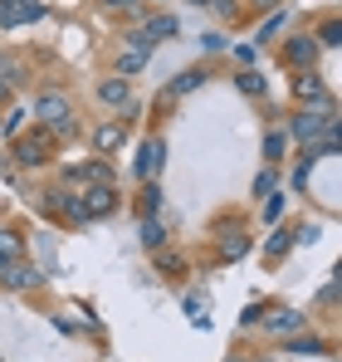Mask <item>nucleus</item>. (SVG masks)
I'll return each instance as SVG.
<instances>
[{
    "label": "nucleus",
    "instance_id": "nucleus-6",
    "mask_svg": "<svg viewBox=\"0 0 342 362\" xmlns=\"http://www.w3.org/2000/svg\"><path fill=\"white\" fill-rule=\"evenodd\" d=\"M279 59H284L288 69H298V74L313 69V64H318V40H313V35H293V40L279 45Z\"/></svg>",
    "mask_w": 342,
    "mask_h": 362
},
{
    "label": "nucleus",
    "instance_id": "nucleus-7",
    "mask_svg": "<svg viewBox=\"0 0 342 362\" xmlns=\"http://www.w3.org/2000/svg\"><path fill=\"white\" fill-rule=\"evenodd\" d=\"M35 20H45L40 0H0V30H20V25H35Z\"/></svg>",
    "mask_w": 342,
    "mask_h": 362
},
{
    "label": "nucleus",
    "instance_id": "nucleus-27",
    "mask_svg": "<svg viewBox=\"0 0 342 362\" xmlns=\"http://www.w3.org/2000/svg\"><path fill=\"white\" fill-rule=\"evenodd\" d=\"M0 255H5V264H10V259H25V245H20L15 230H0Z\"/></svg>",
    "mask_w": 342,
    "mask_h": 362
},
{
    "label": "nucleus",
    "instance_id": "nucleus-26",
    "mask_svg": "<svg viewBox=\"0 0 342 362\" xmlns=\"http://www.w3.org/2000/svg\"><path fill=\"white\" fill-rule=\"evenodd\" d=\"M0 78L15 88V83H25V64L20 59H10V54H0Z\"/></svg>",
    "mask_w": 342,
    "mask_h": 362
},
{
    "label": "nucleus",
    "instance_id": "nucleus-22",
    "mask_svg": "<svg viewBox=\"0 0 342 362\" xmlns=\"http://www.w3.org/2000/svg\"><path fill=\"white\" fill-rule=\"evenodd\" d=\"M284 147H288V132H269V137H264V162L279 167V162H284Z\"/></svg>",
    "mask_w": 342,
    "mask_h": 362
},
{
    "label": "nucleus",
    "instance_id": "nucleus-33",
    "mask_svg": "<svg viewBox=\"0 0 342 362\" xmlns=\"http://www.w3.org/2000/svg\"><path fill=\"white\" fill-rule=\"evenodd\" d=\"M333 299H338V284H323V294H318V303H323V308H333Z\"/></svg>",
    "mask_w": 342,
    "mask_h": 362
},
{
    "label": "nucleus",
    "instance_id": "nucleus-4",
    "mask_svg": "<svg viewBox=\"0 0 342 362\" xmlns=\"http://www.w3.org/2000/svg\"><path fill=\"white\" fill-rule=\"evenodd\" d=\"M293 93H298V103L313 108V113H338V108H333V93L323 88V78H318L313 69H303V74L293 78Z\"/></svg>",
    "mask_w": 342,
    "mask_h": 362
},
{
    "label": "nucleus",
    "instance_id": "nucleus-10",
    "mask_svg": "<svg viewBox=\"0 0 342 362\" xmlns=\"http://www.w3.org/2000/svg\"><path fill=\"white\" fill-rule=\"evenodd\" d=\"M98 103H108V108H117V113H127V108H132V83H127L122 74H108V78L98 83Z\"/></svg>",
    "mask_w": 342,
    "mask_h": 362
},
{
    "label": "nucleus",
    "instance_id": "nucleus-2",
    "mask_svg": "<svg viewBox=\"0 0 342 362\" xmlns=\"http://www.w3.org/2000/svg\"><path fill=\"white\" fill-rule=\"evenodd\" d=\"M54 147H59V137L49 127L35 122V132H20V137H15V162H20V167H45V162L54 157Z\"/></svg>",
    "mask_w": 342,
    "mask_h": 362
},
{
    "label": "nucleus",
    "instance_id": "nucleus-39",
    "mask_svg": "<svg viewBox=\"0 0 342 362\" xmlns=\"http://www.w3.org/2000/svg\"><path fill=\"white\" fill-rule=\"evenodd\" d=\"M0 362H5V358H0Z\"/></svg>",
    "mask_w": 342,
    "mask_h": 362
},
{
    "label": "nucleus",
    "instance_id": "nucleus-30",
    "mask_svg": "<svg viewBox=\"0 0 342 362\" xmlns=\"http://www.w3.org/2000/svg\"><path fill=\"white\" fill-rule=\"evenodd\" d=\"M279 216H284V196H269L264 201V226H279Z\"/></svg>",
    "mask_w": 342,
    "mask_h": 362
},
{
    "label": "nucleus",
    "instance_id": "nucleus-25",
    "mask_svg": "<svg viewBox=\"0 0 342 362\" xmlns=\"http://www.w3.org/2000/svg\"><path fill=\"white\" fill-rule=\"evenodd\" d=\"M25 118H30V108H15V113H0V132H5V137H20V132H25Z\"/></svg>",
    "mask_w": 342,
    "mask_h": 362
},
{
    "label": "nucleus",
    "instance_id": "nucleus-24",
    "mask_svg": "<svg viewBox=\"0 0 342 362\" xmlns=\"http://www.w3.org/2000/svg\"><path fill=\"white\" fill-rule=\"evenodd\" d=\"M313 40H318V49H338V45H342V20H328Z\"/></svg>",
    "mask_w": 342,
    "mask_h": 362
},
{
    "label": "nucleus",
    "instance_id": "nucleus-21",
    "mask_svg": "<svg viewBox=\"0 0 342 362\" xmlns=\"http://www.w3.org/2000/svg\"><path fill=\"white\" fill-rule=\"evenodd\" d=\"M235 83H240V93H244V98H264V88H269V83H264V74H254V69H244Z\"/></svg>",
    "mask_w": 342,
    "mask_h": 362
},
{
    "label": "nucleus",
    "instance_id": "nucleus-20",
    "mask_svg": "<svg viewBox=\"0 0 342 362\" xmlns=\"http://www.w3.org/2000/svg\"><path fill=\"white\" fill-rule=\"evenodd\" d=\"M279 30H284V5H279V10H269V20H264V25H259V30H254V40H259V45H264V49H269V40H274V35H279Z\"/></svg>",
    "mask_w": 342,
    "mask_h": 362
},
{
    "label": "nucleus",
    "instance_id": "nucleus-23",
    "mask_svg": "<svg viewBox=\"0 0 342 362\" xmlns=\"http://www.w3.org/2000/svg\"><path fill=\"white\" fill-rule=\"evenodd\" d=\"M142 69H147V54H137V49H122V54H117V74H122V78H132V74H142Z\"/></svg>",
    "mask_w": 342,
    "mask_h": 362
},
{
    "label": "nucleus",
    "instance_id": "nucleus-18",
    "mask_svg": "<svg viewBox=\"0 0 342 362\" xmlns=\"http://www.w3.org/2000/svg\"><path fill=\"white\" fill-rule=\"evenodd\" d=\"M288 245H298V240H293V230H288V226H279V230H274V240L264 245V259H284Z\"/></svg>",
    "mask_w": 342,
    "mask_h": 362
},
{
    "label": "nucleus",
    "instance_id": "nucleus-32",
    "mask_svg": "<svg viewBox=\"0 0 342 362\" xmlns=\"http://www.w3.org/2000/svg\"><path fill=\"white\" fill-rule=\"evenodd\" d=\"M157 269H167V274H176V269H181V259H176V255H157Z\"/></svg>",
    "mask_w": 342,
    "mask_h": 362
},
{
    "label": "nucleus",
    "instance_id": "nucleus-17",
    "mask_svg": "<svg viewBox=\"0 0 342 362\" xmlns=\"http://www.w3.org/2000/svg\"><path fill=\"white\" fill-rule=\"evenodd\" d=\"M249 250V235H244V226H230V230H220V259H240Z\"/></svg>",
    "mask_w": 342,
    "mask_h": 362
},
{
    "label": "nucleus",
    "instance_id": "nucleus-38",
    "mask_svg": "<svg viewBox=\"0 0 342 362\" xmlns=\"http://www.w3.org/2000/svg\"><path fill=\"white\" fill-rule=\"evenodd\" d=\"M0 269H5V255H0Z\"/></svg>",
    "mask_w": 342,
    "mask_h": 362
},
{
    "label": "nucleus",
    "instance_id": "nucleus-34",
    "mask_svg": "<svg viewBox=\"0 0 342 362\" xmlns=\"http://www.w3.org/2000/svg\"><path fill=\"white\" fill-rule=\"evenodd\" d=\"M249 5H254V10H264V15H269V10H279V5H284V0H249Z\"/></svg>",
    "mask_w": 342,
    "mask_h": 362
},
{
    "label": "nucleus",
    "instance_id": "nucleus-29",
    "mask_svg": "<svg viewBox=\"0 0 342 362\" xmlns=\"http://www.w3.org/2000/svg\"><path fill=\"white\" fill-rule=\"evenodd\" d=\"M211 10H216L225 25H235V20H240V0H211Z\"/></svg>",
    "mask_w": 342,
    "mask_h": 362
},
{
    "label": "nucleus",
    "instance_id": "nucleus-11",
    "mask_svg": "<svg viewBox=\"0 0 342 362\" xmlns=\"http://www.w3.org/2000/svg\"><path fill=\"white\" fill-rule=\"evenodd\" d=\"M127 142V118L117 122H103V127H93V157H113L117 147Z\"/></svg>",
    "mask_w": 342,
    "mask_h": 362
},
{
    "label": "nucleus",
    "instance_id": "nucleus-8",
    "mask_svg": "<svg viewBox=\"0 0 342 362\" xmlns=\"http://www.w3.org/2000/svg\"><path fill=\"white\" fill-rule=\"evenodd\" d=\"M64 181H69V186H103V181H113V167H108V157H93V162H83V167H69Z\"/></svg>",
    "mask_w": 342,
    "mask_h": 362
},
{
    "label": "nucleus",
    "instance_id": "nucleus-15",
    "mask_svg": "<svg viewBox=\"0 0 342 362\" xmlns=\"http://www.w3.org/2000/svg\"><path fill=\"white\" fill-rule=\"evenodd\" d=\"M142 30H147V40H152V45H162V40H176V35H181L176 15H147V20H142Z\"/></svg>",
    "mask_w": 342,
    "mask_h": 362
},
{
    "label": "nucleus",
    "instance_id": "nucleus-19",
    "mask_svg": "<svg viewBox=\"0 0 342 362\" xmlns=\"http://www.w3.org/2000/svg\"><path fill=\"white\" fill-rule=\"evenodd\" d=\"M142 245H147V250H162V245H167V230H162L157 216H142Z\"/></svg>",
    "mask_w": 342,
    "mask_h": 362
},
{
    "label": "nucleus",
    "instance_id": "nucleus-12",
    "mask_svg": "<svg viewBox=\"0 0 342 362\" xmlns=\"http://www.w3.org/2000/svg\"><path fill=\"white\" fill-rule=\"evenodd\" d=\"M298 328H308V313H298V308H274V313L264 318V333H269V338H288V333H298Z\"/></svg>",
    "mask_w": 342,
    "mask_h": 362
},
{
    "label": "nucleus",
    "instance_id": "nucleus-37",
    "mask_svg": "<svg viewBox=\"0 0 342 362\" xmlns=\"http://www.w3.org/2000/svg\"><path fill=\"white\" fill-rule=\"evenodd\" d=\"M191 5H211V0H191Z\"/></svg>",
    "mask_w": 342,
    "mask_h": 362
},
{
    "label": "nucleus",
    "instance_id": "nucleus-28",
    "mask_svg": "<svg viewBox=\"0 0 342 362\" xmlns=\"http://www.w3.org/2000/svg\"><path fill=\"white\" fill-rule=\"evenodd\" d=\"M157 206H162V186L142 181V216H157Z\"/></svg>",
    "mask_w": 342,
    "mask_h": 362
},
{
    "label": "nucleus",
    "instance_id": "nucleus-5",
    "mask_svg": "<svg viewBox=\"0 0 342 362\" xmlns=\"http://www.w3.org/2000/svg\"><path fill=\"white\" fill-rule=\"evenodd\" d=\"M78 206H83V221H103V216H113V211H117V186H113V181H103V186L78 191Z\"/></svg>",
    "mask_w": 342,
    "mask_h": 362
},
{
    "label": "nucleus",
    "instance_id": "nucleus-3",
    "mask_svg": "<svg viewBox=\"0 0 342 362\" xmlns=\"http://www.w3.org/2000/svg\"><path fill=\"white\" fill-rule=\"evenodd\" d=\"M328 122H338V113H313V108H298V113L288 118L284 132L293 137V142H303V147H308V142H318V137L328 132Z\"/></svg>",
    "mask_w": 342,
    "mask_h": 362
},
{
    "label": "nucleus",
    "instance_id": "nucleus-13",
    "mask_svg": "<svg viewBox=\"0 0 342 362\" xmlns=\"http://www.w3.org/2000/svg\"><path fill=\"white\" fill-rule=\"evenodd\" d=\"M40 279H45V274H40L35 264H25V259H10V264L0 269V284H5V289H35Z\"/></svg>",
    "mask_w": 342,
    "mask_h": 362
},
{
    "label": "nucleus",
    "instance_id": "nucleus-1",
    "mask_svg": "<svg viewBox=\"0 0 342 362\" xmlns=\"http://www.w3.org/2000/svg\"><path fill=\"white\" fill-rule=\"evenodd\" d=\"M30 118L40 122V127H49V132H54L59 142L78 137L73 98H69V93H59V88H40V93H35V103H30Z\"/></svg>",
    "mask_w": 342,
    "mask_h": 362
},
{
    "label": "nucleus",
    "instance_id": "nucleus-9",
    "mask_svg": "<svg viewBox=\"0 0 342 362\" xmlns=\"http://www.w3.org/2000/svg\"><path fill=\"white\" fill-rule=\"evenodd\" d=\"M162 162H167V142L162 137H147L142 152H137V181H157Z\"/></svg>",
    "mask_w": 342,
    "mask_h": 362
},
{
    "label": "nucleus",
    "instance_id": "nucleus-36",
    "mask_svg": "<svg viewBox=\"0 0 342 362\" xmlns=\"http://www.w3.org/2000/svg\"><path fill=\"white\" fill-rule=\"evenodd\" d=\"M5 103H10V83L0 78V108H5Z\"/></svg>",
    "mask_w": 342,
    "mask_h": 362
},
{
    "label": "nucleus",
    "instance_id": "nucleus-14",
    "mask_svg": "<svg viewBox=\"0 0 342 362\" xmlns=\"http://www.w3.org/2000/svg\"><path fill=\"white\" fill-rule=\"evenodd\" d=\"M279 343H284V353H293V358H318V353H328V343H323L318 333H308V328L288 333V338H279Z\"/></svg>",
    "mask_w": 342,
    "mask_h": 362
},
{
    "label": "nucleus",
    "instance_id": "nucleus-31",
    "mask_svg": "<svg viewBox=\"0 0 342 362\" xmlns=\"http://www.w3.org/2000/svg\"><path fill=\"white\" fill-rule=\"evenodd\" d=\"M269 186H274V167H269V172H259V177H254V196H264V191H269Z\"/></svg>",
    "mask_w": 342,
    "mask_h": 362
},
{
    "label": "nucleus",
    "instance_id": "nucleus-16",
    "mask_svg": "<svg viewBox=\"0 0 342 362\" xmlns=\"http://www.w3.org/2000/svg\"><path fill=\"white\" fill-rule=\"evenodd\" d=\"M201 83H206V69H181V74H176V78L167 83V98H181V93H196Z\"/></svg>",
    "mask_w": 342,
    "mask_h": 362
},
{
    "label": "nucleus",
    "instance_id": "nucleus-35",
    "mask_svg": "<svg viewBox=\"0 0 342 362\" xmlns=\"http://www.w3.org/2000/svg\"><path fill=\"white\" fill-rule=\"evenodd\" d=\"M108 10H137V0H103Z\"/></svg>",
    "mask_w": 342,
    "mask_h": 362
}]
</instances>
